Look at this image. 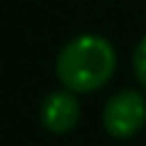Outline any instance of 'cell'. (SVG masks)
<instances>
[{
  "label": "cell",
  "instance_id": "obj_1",
  "mask_svg": "<svg viewBox=\"0 0 146 146\" xmlns=\"http://www.w3.org/2000/svg\"><path fill=\"white\" fill-rule=\"evenodd\" d=\"M115 49L108 38L82 33L62 46L56 56V80L69 92H95L115 72Z\"/></svg>",
  "mask_w": 146,
  "mask_h": 146
},
{
  "label": "cell",
  "instance_id": "obj_2",
  "mask_svg": "<svg viewBox=\"0 0 146 146\" xmlns=\"http://www.w3.org/2000/svg\"><path fill=\"white\" fill-rule=\"evenodd\" d=\"M146 123V100L139 90L115 92L103 108V128L113 139H131Z\"/></svg>",
  "mask_w": 146,
  "mask_h": 146
},
{
  "label": "cell",
  "instance_id": "obj_3",
  "mask_svg": "<svg viewBox=\"0 0 146 146\" xmlns=\"http://www.w3.org/2000/svg\"><path fill=\"white\" fill-rule=\"evenodd\" d=\"M41 126L51 133H69L80 123V100L69 90H54L44 98L38 110Z\"/></svg>",
  "mask_w": 146,
  "mask_h": 146
},
{
  "label": "cell",
  "instance_id": "obj_4",
  "mask_svg": "<svg viewBox=\"0 0 146 146\" xmlns=\"http://www.w3.org/2000/svg\"><path fill=\"white\" fill-rule=\"evenodd\" d=\"M133 72H136V80L141 82L146 87V36L136 44V49H133Z\"/></svg>",
  "mask_w": 146,
  "mask_h": 146
}]
</instances>
